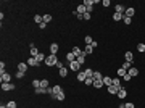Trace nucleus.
<instances>
[{
  "label": "nucleus",
  "instance_id": "f257e3e1",
  "mask_svg": "<svg viewBox=\"0 0 145 108\" xmlns=\"http://www.w3.org/2000/svg\"><path fill=\"white\" fill-rule=\"evenodd\" d=\"M44 63H45V65L47 66H53V65H57V63H58V58H57V55H48L47 58H45V61H44Z\"/></svg>",
  "mask_w": 145,
  "mask_h": 108
},
{
  "label": "nucleus",
  "instance_id": "f03ea898",
  "mask_svg": "<svg viewBox=\"0 0 145 108\" xmlns=\"http://www.w3.org/2000/svg\"><path fill=\"white\" fill-rule=\"evenodd\" d=\"M13 89H15V84H11V82H2V90L8 92V90H13Z\"/></svg>",
  "mask_w": 145,
  "mask_h": 108
},
{
  "label": "nucleus",
  "instance_id": "7ed1b4c3",
  "mask_svg": "<svg viewBox=\"0 0 145 108\" xmlns=\"http://www.w3.org/2000/svg\"><path fill=\"white\" fill-rule=\"evenodd\" d=\"M60 92H61V87H60L58 84H55V86L52 87V98H57V95H58Z\"/></svg>",
  "mask_w": 145,
  "mask_h": 108
},
{
  "label": "nucleus",
  "instance_id": "20e7f679",
  "mask_svg": "<svg viewBox=\"0 0 145 108\" xmlns=\"http://www.w3.org/2000/svg\"><path fill=\"white\" fill-rule=\"evenodd\" d=\"M69 70L76 71V73H79V70H81V65L77 63V61H71V63H69Z\"/></svg>",
  "mask_w": 145,
  "mask_h": 108
},
{
  "label": "nucleus",
  "instance_id": "39448f33",
  "mask_svg": "<svg viewBox=\"0 0 145 108\" xmlns=\"http://www.w3.org/2000/svg\"><path fill=\"white\" fill-rule=\"evenodd\" d=\"M135 15V10L132 8V6H129V8H126V11H124V16H127V18H132Z\"/></svg>",
  "mask_w": 145,
  "mask_h": 108
},
{
  "label": "nucleus",
  "instance_id": "423d86ee",
  "mask_svg": "<svg viewBox=\"0 0 145 108\" xmlns=\"http://www.w3.org/2000/svg\"><path fill=\"white\" fill-rule=\"evenodd\" d=\"M124 61H129V63L134 61V55H132V52H126V53H124Z\"/></svg>",
  "mask_w": 145,
  "mask_h": 108
},
{
  "label": "nucleus",
  "instance_id": "0eeeda50",
  "mask_svg": "<svg viewBox=\"0 0 145 108\" xmlns=\"http://www.w3.org/2000/svg\"><path fill=\"white\" fill-rule=\"evenodd\" d=\"M103 86H107V87L113 86V79L110 76H103Z\"/></svg>",
  "mask_w": 145,
  "mask_h": 108
},
{
  "label": "nucleus",
  "instance_id": "6e6552de",
  "mask_svg": "<svg viewBox=\"0 0 145 108\" xmlns=\"http://www.w3.org/2000/svg\"><path fill=\"white\" fill-rule=\"evenodd\" d=\"M64 58H66V61H68V65H69L71 61H76V55L73 53V52H69V53H66V57H64Z\"/></svg>",
  "mask_w": 145,
  "mask_h": 108
},
{
  "label": "nucleus",
  "instance_id": "1a4fd4ad",
  "mask_svg": "<svg viewBox=\"0 0 145 108\" xmlns=\"http://www.w3.org/2000/svg\"><path fill=\"white\" fill-rule=\"evenodd\" d=\"M58 49H60L58 44H50V53H52V55H57V53H58Z\"/></svg>",
  "mask_w": 145,
  "mask_h": 108
},
{
  "label": "nucleus",
  "instance_id": "9d476101",
  "mask_svg": "<svg viewBox=\"0 0 145 108\" xmlns=\"http://www.w3.org/2000/svg\"><path fill=\"white\" fill-rule=\"evenodd\" d=\"M27 68H29V65H27V63H18V71H21V73H26Z\"/></svg>",
  "mask_w": 145,
  "mask_h": 108
},
{
  "label": "nucleus",
  "instance_id": "9b49d317",
  "mask_svg": "<svg viewBox=\"0 0 145 108\" xmlns=\"http://www.w3.org/2000/svg\"><path fill=\"white\" fill-rule=\"evenodd\" d=\"M127 74L131 76V77H135V76H139V70H137V68H134V66H132V68H131V70L127 71Z\"/></svg>",
  "mask_w": 145,
  "mask_h": 108
},
{
  "label": "nucleus",
  "instance_id": "f8f14e48",
  "mask_svg": "<svg viewBox=\"0 0 145 108\" xmlns=\"http://www.w3.org/2000/svg\"><path fill=\"white\" fill-rule=\"evenodd\" d=\"M86 79H87L86 73H84V71H79V73H77V81H79V82H84Z\"/></svg>",
  "mask_w": 145,
  "mask_h": 108
},
{
  "label": "nucleus",
  "instance_id": "ddd939ff",
  "mask_svg": "<svg viewBox=\"0 0 145 108\" xmlns=\"http://www.w3.org/2000/svg\"><path fill=\"white\" fill-rule=\"evenodd\" d=\"M10 79H11V76L8 73H3V74L0 76V81L2 82H10Z\"/></svg>",
  "mask_w": 145,
  "mask_h": 108
},
{
  "label": "nucleus",
  "instance_id": "4468645a",
  "mask_svg": "<svg viewBox=\"0 0 145 108\" xmlns=\"http://www.w3.org/2000/svg\"><path fill=\"white\" fill-rule=\"evenodd\" d=\"M26 63H27V65H29V66H39V63H37V60L34 58V57H29V60H27Z\"/></svg>",
  "mask_w": 145,
  "mask_h": 108
},
{
  "label": "nucleus",
  "instance_id": "2eb2a0df",
  "mask_svg": "<svg viewBox=\"0 0 145 108\" xmlns=\"http://www.w3.org/2000/svg\"><path fill=\"white\" fill-rule=\"evenodd\" d=\"M119 90H121V89H118L116 86H110V87H108V92H110L111 95H114V94L118 95V92H119Z\"/></svg>",
  "mask_w": 145,
  "mask_h": 108
},
{
  "label": "nucleus",
  "instance_id": "dca6fc26",
  "mask_svg": "<svg viewBox=\"0 0 145 108\" xmlns=\"http://www.w3.org/2000/svg\"><path fill=\"white\" fill-rule=\"evenodd\" d=\"M76 11H77L79 15H84V13H87V8H86V5L82 3V5H79L77 8H76Z\"/></svg>",
  "mask_w": 145,
  "mask_h": 108
},
{
  "label": "nucleus",
  "instance_id": "f3484780",
  "mask_svg": "<svg viewBox=\"0 0 145 108\" xmlns=\"http://www.w3.org/2000/svg\"><path fill=\"white\" fill-rule=\"evenodd\" d=\"M76 61H77V63H79V65H82V63H84V61H86V53H84V50H82V53H81L79 57H77V58H76Z\"/></svg>",
  "mask_w": 145,
  "mask_h": 108
},
{
  "label": "nucleus",
  "instance_id": "a211bd4d",
  "mask_svg": "<svg viewBox=\"0 0 145 108\" xmlns=\"http://www.w3.org/2000/svg\"><path fill=\"white\" fill-rule=\"evenodd\" d=\"M34 58L37 60V63H39V65H40V63H42V61H45V58H47V57H45V55H44L42 52H40V53H39L37 57H34Z\"/></svg>",
  "mask_w": 145,
  "mask_h": 108
},
{
  "label": "nucleus",
  "instance_id": "6ab92c4d",
  "mask_svg": "<svg viewBox=\"0 0 145 108\" xmlns=\"http://www.w3.org/2000/svg\"><path fill=\"white\" fill-rule=\"evenodd\" d=\"M29 53H31V57H37L40 52H39V50L34 47V44H31V52H29Z\"/></svg>",
  "mask_w": 145,
  "mask_h": 108
},
{
  "label": "nucleus",
  "instance_id": "aec40b11",
  "mask_svg": "<svg viewBox=\"0 0 145 108\" xmlns=\"http://www.w3.org/2000/svg\"><path fill=\"white\" fill-rule=\"evenodd\" d=\"M114 10H116V13H121V15H124L126 6H124V5H116V6H114Z\"/></svg>",
  "mask_w": 145,
  "mask_h": 108
},
{
  "label": "nucleus",
  "instance_id": "412c9836",
  "mask_svg": "<svg viewBox=\"0 0 145 108\" xmlns=\"http://www.w3.org/2000/svg\"><path fill=\"white\" fill-rule=\"evenodd\" d=\"M102 79H103L102 73H100V71H95V73H94V81H102Z\"/></svg>",
  "mask_w": 145,
  "mask_h": 108
},
{
  "label": "nucleus",
  "instance_id": "4be33fe9",
  "mask_svg": "<svg viewBox=\"0 0 145 108\" xmlns=\"http://www.w3.org/2000/svg\"><path fill=\"white\" fill-rule=\"evenodd\" d=\"M118 97L119 98H126L127 97V90H126V89H121V90L118 92Z\"/></svg>",
  "mask_w": 145,
  "mask_h": 108
},
{
  "label": "nucleus",
  "instance_id": "5701e85b",
  "mask_svg": "<svg viewBox=\"0 0 145 108\" xmlns=\"http://www.w3.org/2000/svg\"><path fill=\"white\" fill-rule=\"evenodd\" d=\"M84 53H86V55H92V53H94V49H92V45H86V49H84Z\"/></svg>",
  "mask_w": 145,
  "mask_h": 108
},
{
  "label": "nucleus",
  "instance_id": "b1692460",
  "mask_svg": "<svg viewBox=\"0 0 145 108\" xmlns=\"http://www.w3.org/2000/svg\"><path fill=\"white\" fill-rule=\"evenodd\" d=\"M92 86L95 87V89H102V87H103V79H102V81H94Z\"/></svg>",
  "mask_w": 145,
  "mask_h": 108
},
{
  "label": "nucleus",
  "instance_id": "393cba45",
  "mask_svg": "<svg viewBox=\"0 0 145 108\" xmlns=\"http://www.w3.org/2000/svg\"><path fill=\"white\" fill-rule=\"evenodd\" d=\"M113 86H116L118 89H123V87H121V79H119V77H114V79H113Z\"/></svg>",
  "mask_w": 145,
  "mask_h": 108
},
{
  "label": "nucleus",
  "instance_id": "a878e982",
  "mask_svg": "<svg viewBox=\"0 0 145 108\" xmlns=\"http://www.w3.org/2000/svg\"><path fill=\"white\" fill-rule=\"evenodd\" d=\"M121 68H123V70H126V71H129L131 68H132V63H129V61H124Z\"/></svg>",
  "mask_w": 145,
  "mask_h": 108
},
{
  "label": "nucleus",
  "instance_id": "bb28decb",
  "mask_svg": "<svg viewBox=\"0 0 145 108\" xmlns=\"http://www.w3.org/2000/svg\"><path fill=\"white\" fill-rule=\"evenodd\" d=\"M123 18H124V15H121V13H114V15H113V19H114V21H121Z\"/></svg>",
  "mask_w": 145,
  "mask_h": 108
},
{
  "label": "nucleus",
  "instance_id": "cd10ccee",
  "mask_svg": "<svg viewBox=\"0 0 145 108\" xmlns=\"http://www.w3.org/2000/svg\"><path fill=\"white\" fill-rule=\"evenodd\" d=\"M84 42H86V45H92V42H94V39H92L90 36H86V37H84Z\"/></svg>",
  "mask_w": 145,
  "mask_h": 108
},
{
  "label": "nucleus",
  "instance_id": "c85d7f7f",
  "mask_svg": "<svg viewBox=\"0 0 145 108\" xmlns=\"http://www.w3.org/2000/svg\"><path fill=\"white\" fill-rule=\"evenodd\" d=\"M126 74H127V71L126 70H123V68H119L118 70V77H124Z\"/></svg>",
  "mask_w": 145,
  "mask_h": 108
},
{
  "label": "nucleus",
  "instance_id": "c756f323",
  "mask_svg": "<svg viewBox=\"0 0 145 108\" xmlns=\"http://www.w3.org/2000/svg\"><path fill=\"white\" fill-rule=\"evenodd\" d=\"M40 87H42V89H48V87H50L47 79H42V81H40Z\"/></svg>",
  "mask_w": 145,
  "mask_h": 108
},
{
  "label": "nucleus",
  "instance_id": "7c9ffc66",
  "mask_svg": "<svg viewBox=\"0 0 145 108\" xmlns=\"http://www.w3.org/2000/svg\"><path fill=\"white\" fill-rule=\"evenodd\" d=\"M32 87H34V89H39V87H40V79H34V81H32Z\"/></svg>",
  "mask_w": 145,
  "mask_h": 108
},
{
  "label": "nucleus",
  "instance_id": "2f4dec72",
  "mask_svg": "<svg viewBox=\"0 0 145 108\" xmlns=\"http://www.w3.org/2000/svg\"><path fill=\"white\" fill-rule=\"evenodd\" d=\"M60 76H61V77H66V76H68V70H66L64 66L60 70Z\"/></svg>",
  "mask_w": 145,
  "mask_h": 108
},
{
  "label": "nucleus",
  "instance_id": "473e14b6",
  "mask_svg": "<svg viewBox=\"0 0 145 108\" xmlns=\"http://www.w3.org/2000/svg\"><path fill=\"white\" fill-rule=\"evenodd\" d=\"M84 73H86V76H87V77H94V70H90V68H87V70L84 71Z\"/></svg>",
  "mask_w": 145,
  "mask_h": 108
},
{
  "label": "nucleus",
  "instance_id": "72a5a7b5",
  "mask_svg": "<svg viewBox=\"0 0 145 108\" xmlns=\"http://www.w3.org/2000/svg\"><path fill=\"white\" fill-rule=\"evenodd\" d=\"M82 3L86 5V8H89V6H94V0H84Z\"/></svg>",
  "mask_w": 145,
  "mask_h": 108
},
{
  "label": "nucleus",
  "instance_id": "f704fd0d",
  "mask_svg": "<svg viewBox=\"0 0 145 108\" xmlns=\"http://www.w3.org/2000/svg\"><path fill=\"white\" fill-rule=\"evenodd\" d=\"M64 97H66V94H64V92L61 90V92L58 94V95H57V100H60V102H61V100H64Z\"/></svg>",
  "mask_w": 145,
  "mask_h": 108
},
{
  "label": "nucleus",
  "instance_id": "c9c22d12",
  "mask_svg": "<svg viewBox=\"0 0 145 108\" xmlns=\"http://www.w3.org/2000/svg\"><path fill=\"white\" fill-rule=\"evenodd\" d=\"M42 19H44V23L47 24V23H50V21H52V16H50V15H44V16H42Z\"/></svg>",
  "mask_w": 145,
  "mask_h": 108
},
{
  "label": "nucleus",
  "instance_id": "e433bc0d",
  "mask_svg": "<svg viewBox=\"0 0 145 108\" xmlns=\"http://www.w3.org/2000/svg\"><path fill=\"white\" fill-rule=\"evenodd\" d=\"M73 53H74V55H76V58H77V57H79V55L82 53V52H81V49H79V47H74V49H73Z\"/></svg>",
  "mask_w": 145,
  "mask_h": 108
},
{
  "label": "nucleus",
  "instance_id": "4c0bfd02",
  "mask_svg": "<svg viewBox=\"0 0 145 108\" xmlns=\"http://www.w3.org/2000/svg\"><path fill=\"white\" fill-rule=\"evenodd\" d=\"M34 21L37 23V24H40V23H44V19H42V16H40V15H36V16H34Z\"/></svg>",
  "mask_w": 145,
  "mask_h": 108
},
{
  "label": "nucleus",
  "instance_id": "58836bf2",
  "mask_svg": "<svg viewBox=\"0 0 145 108\" xmlns=\"http://www.w3.org/2000/svg\"><path fill=\"white\" fill-rule=\"evenodd\" d=\"M6 107H8V108H16V102H15V100H10V102L6 103Z\"/></svg>",
  "mask_w": 145,
  "mask_h": 108
},
{
  "label": "nucleus",
  "instance_id": "ea45409f",
  "mask_svg": "<svg viewBox=\"0 0 145 108\" xmlns=\"http://www.w3.org/2000/svg\"><path fill=\"white\" fill-rule=\"evenodd\" d=\"M84 84H87V86H92V84H94V77H87L86 81H84Z\"/></svg>",
  "mask_w": 145,
  "mask_h": 108
},
{
  "label": "nucleus",
  "instance_id": "a19ab883",
  "mask_svg": "<svg viewBox=\"0 0 145 108\" xmlns=\"http://www.w3.org/2000/svg\"><path fill=\"white\" fill-rule=\"evenodd\" d=\"M123 21H124V24H127V26H129V24L132 23V18H127V16H124V18H123Z\"/></svg>",
  "mask_w": 145,
  "mask_h": 108
},
{
  "label": "nucleus",
  "instance_id": "79ce46f5",
  "mask_svg": "<svg viewBox=\"0 0 145 108\" xmlns=\"http://www.w3.org/2000/svg\"><path fill=\"white\" fill-rule=\"evenodd\" d=\"M137 50H139V52H145V44H139V45H137Z\"/></svg>",
  "mask_w": 145,
  "mask_h": 108
},
{
  "label": "nucleus",
  "instance_id": "37998d69",
  "mask_svg": "<svg viewBox=\"0 0 145 108\" xmlns=\"http://www.w3.org/2000/svg\"><path fill=\"white\" fill-rule=\"evenodd\" d=\"M24 77V73H21V71H16V79H23Z\"/></svg>",
  "mask_w": 145,
  "mask_h": 108
},
{
  "label": "nucleus",
  "instance_id": "c03bdc74",
  "mask_svg": "<svg viewBox=\"0 0 145 108\" xmlns=\"http://www.w3.org/2000/svg\"><path fill=\"white\" fill-rule=\"evenodd\" d=\"M82 19H84V21H89V19H90V13H84V15H82Z\"/></svg>",
  "mask_w": 145,
  "mask_h": 108
},
{
  "label": "nucleus",
  "instance_id": "a18cd8bd",
  "mask_svg": "<svg viewBox=\"0 0 145 108\" xmlns=\"http://www.w3.org/2000/svg\"><path fill=\"white\" fill-rule=\"evenodd\" d=\"M102 5H103V6H107V8H108V6L111 5V2H110V0H103V2H102Z\"/></svg>",
  "mask_w": 145,
  "mask_h": 108
},
{
  "label": "nucleus",
  "instance_id": "49530a36",
  "mask_svg": "<svg viewBox=\"0 0 145 108\" xmlns=\"http://www.w3.org/2000/svg\"><path fill=\"white\" fill-rule=\"evenodd\" d=\"M124 107H126V108H135V107H134V103H132V102L126 103V105H124Z\"/></svg>",
  "mask_w": 145,
  "mask_h": 108
},
{
  "label": "nucleus",
  "instance_id": "de8ad7c7",
  "mask_svg": "<svg viewBox=\"0 0 145 108\" xmlns=\"http://www.w3.org/2000/svg\"><path fill=\"white\" fill-rule=\"evenodd\" d=\"M123 79H124V81H126V82H129V81H131V79H132V77H131V76H129V74H126V76H124V77H123Z\"/></svg>",
  "mask_w": 145,
  "mask_h": 108
},
{
  "label": "nucleus",
  "instance_id": "09e8293b",
  "mask_svg": "<svg viewBox=\"0 0 145 108\" xmlns=\"http://www.w3.org/2000/svg\"><path fill=\"white\" fill-rule=\"evenodd\" d=\"M39 27H40V29H45V27H47V24H45V23H40V24H39Z\"/></svg>",
  "mask_w": 145,
  "mask_h": 108
},
{
  "label": "nucleus",
  "instance_id": "8fccbe9b",
  "mask_svg": "<svg viewBox=\"0 0 145 108\" xmlns=\"http://www.w3.org/2000/svg\"><path fill=\"white\" fill-rule=\"evenodd\" d=\"M0 108H8V107H6V105H2V107H0Z\"/></svg>",
  "mask_w": 145,
  "mask_h": 108
},
{
  "label": "nucleus",
  "instance_id": "3c124183",
  "mask_svg": "<svg viewBox=\"0 0 145 108\" xmlns=\"http://www.w3.org/2000/svg\"><path fill=\"white\" fill-rule=\"evenodd\" d=\"M119 108H126V107H124V105H119Z\"/></svg>",
  "mask_w": 145,
  "mask_h": 108
}]
</instances>
